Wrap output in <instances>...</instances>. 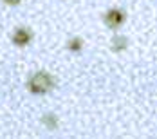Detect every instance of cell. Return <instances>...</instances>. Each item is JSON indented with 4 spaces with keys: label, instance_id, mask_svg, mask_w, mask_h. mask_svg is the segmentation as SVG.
I'll return each instance as SVG.
<instances>
[{
    "label": "cell",
    "instance_id": "cell-1",
    "mask_svg": "<svg viewBox=\"0 0 157 139\" xmlns=\"http://www.w3.org/2000/svg\"><path fill=\"white\" fill-rule=\"evenodd\" d=\"M27 87H29V91L33 94H45L54 87V78L45 71L34 72L31 79H29V83H27Z\"/></svg>",
    "mask_w": 157,
    "mask_h": 139
},
{
    "label": "cell",
    "instance_id": "cell-3",
    "mask_svg": "<svg viewBox=\"0 0 157 139\" xmlns=\"http://www.w3.org/2000/svg\"><path fill=\"white\" fill-rule=\"evenodd\" d=\"M33 38V33L29 29H25V27H18L15 33H13V44L18 47H24L27 45L29 42H31Z\"/></svg>",
    "mask_w": 157,
    "mask_h": 139
},
{
    "label": "cell",
    "instance_id": "cell-7",
    "mask_svg": "<svg viewBox=\"0 0 157 139\" xmlns=\"http://www.w3.org/2000/svg\"><path fill=\"white\" fill-rule=\"evenodd\" d=\"M6 4H11V6H16V4H20L22 0H4Z\"/></svg>",
    "mask_w": 157,
    "mask_h": 139
},
{
    "label": "cell",
    "instance_id": "cell-2",
    "mask_svg": "<svg viewBox=\"0 0 157 139\" xmlns=\"http://www.w3.org/2000/svg\"><path fill=\"white\" fill-rule=\"evenodd\" d=\"M123 22H125V13H123L121 9H109V11H107V15H105V24H107V27L116 29V27H119Z\"/></svg>",
    "mask_w": 157,
    "mask_h": 139
},
{
    "label": "cell",
    "instance_id": "cell-5",
    "mask_svg": "<svg viewBox=\"0 0 157 139\" xmlns=\"http://www.w3.org/2000/svg\"><path fill=\"white\" fill-rule=\"evenodd\" d=\"M42 121L45 123L47 128H56V126H58V119H56L54 114H45V116L42 118Z\"/></svg>",
    "mask_w": 157,
    "mask_h": 139
},
{
    "label": "cell",
    "instance_id": "cell-6",
    "mask_svg": "<svg viewBox=\"0 0 157 139\" xmlns=\"http://www.w3.org/2000/svg\"><path fill=\"white\" fill-rule=\"evenodd\" d=\"M81 45H83V42H81V38H72L69 44H67V47L71 49V51H74V52H78L79 49H81Z\"/></svg>",
    "mask_w": 157,
    "mask_h": 139
},
{
    "label": "cell",
    "instance_id": "cell-4",
    "mask_svg": "<svg viewBox=\"0 0 157 139\" xmlns=\"http://www.w3.org/2000/svg\"><path fill=\"white\" fill-rule=\"evenodd\" d=\"M112 51L114 52H121V51H125L126 47H128V40H126L125 36H116V38H112Z\"/></svg>",
    "mask_w": 157,
    "mask_h": 139
}]
</instances>
